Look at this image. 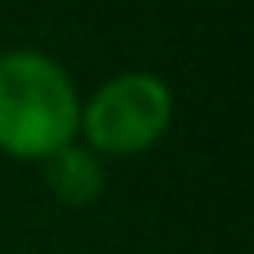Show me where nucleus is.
<instances>
[{"mask_svg":"<svg viewBox=\"0 0 254 254\" xmlns=\"http://www.w3.org/2000/svg\"><path fill=\"white\" fill-rule=\"evenodd\" d=\"M44 183L64 206H87L103 190V167L99 155L87 151L83 143H67L56 155L44 159Z\"/></svg>","mask_w":254,"mask_h":254,"instance_id":"obj_3","label":"nucleus"},{"mask_svg":"<svg viewBox=\"0 0 254 254\" xmlns=\"http://www.w3.org/2000/svg\"><path fill=\"white\" fill-rule=\"evenodd\" d=\"M79 91L60 60L36 48L0 52V151L44 163L79 139Z\"/></svg>","mask_w":254,"mask_h":254,"instance_id":"obj_1","label":"nucleus"},{"mask_svg":"<svg viewBox=\"0 0 254 254\" xmlns=\"http://www.w3.org/2000/svg\"><path fill=\"white\" fill-rule=\"evenodd\" d=\"M175 119L171 87L151 71L111 75L87 103H79V139L103 159H131L151 151Z\"/></svg>","mask_w":254,"mask_h":254,"instance_id":"obj_2","label":"nucleus"}]
</instances>
